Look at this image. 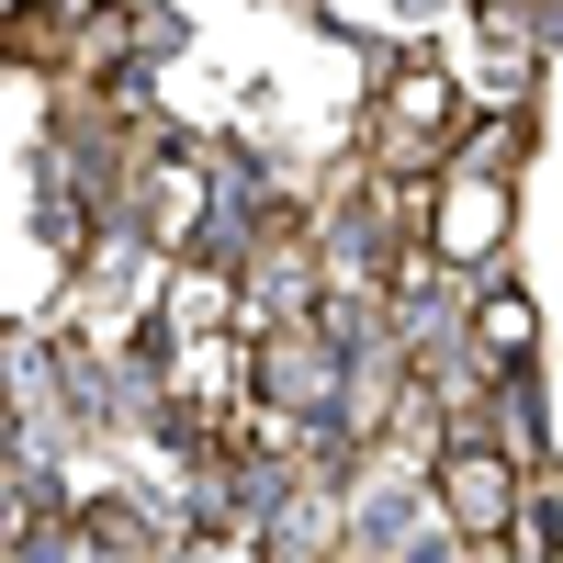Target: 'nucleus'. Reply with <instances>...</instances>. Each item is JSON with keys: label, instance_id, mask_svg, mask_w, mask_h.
<instances>
[{"label": "nucleus", "instance_id": "1", "mask_svg": "<svg viewBox=\"0 0 563 563\" xmlns=\"http://www.w3.org/2000/svg\"><path fill=\"white\" fill-rule=\"evenodd\" d=\"M417 225L429 249L462 271H507V238H519V180H485V169H417Z\"/></svg>", "mask_w": 563, "mask_h": 563}, {"label": "nucleus", "instance_id": "2", "mask_svg": "<svg viewBox=\"0 0 563 563\" xmlns=\"http://www.w3.org/2000/svg\"><path fill=\"white\" fill-rule=\"evenodd\" d=\"M474 361L485 372H530L541 361V316L519 294V271H485V294H474Z\"/></svg>", "mask_w": 563, "mask_h": 563}, {"label": "nucleus", "instance_id": "3", "mask_svg": "<svg viewBox=\"0 0 563 563\" xmlns=\"http://www.w3.org/2000/svg\"><path fill=\"white\" fill-rule=\"evenodd\" d=\"M124 57L169 79L180 57H192V12H180V0H124Z\"/></svg>", "mask_w": 563, "mask_h": 563}]
</instances>
